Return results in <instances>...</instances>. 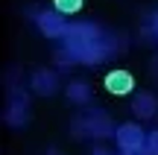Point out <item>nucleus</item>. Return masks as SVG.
Returning <instances> with one entry per match:
<instances>
[{
	"label": "nucleus",
	"mask_w": 158,
	"mask_h": 155,
	"mask_svg": "<svg viewBox=\"0 0 158 155\" xmlns=\"http://www.w3.org/2000/svg\"><path fill=\"white\" fill-rule=\"evenodd\" d=\"M117 144H120V152L123 149H135V146H143L147 141H143V132L135 126V123H129V126H120L117 129Z\"/></svg>",
	"instance_id": "7ed1b4c3"
},
{
	"label": "nucleus",
	"mask_w": 158,
	"mask_h": 155,
	"mask_svg": "<svg viewBox=\"0 0 158 155\" xmlns=\"http://www.w3.org/2000/svg\"><path fill=\"white\" fill-rule=\"evenodd\" d=\"M123 155H149V149L143 144V146H135V149H123Z\"/></svg>",
	"instance_id": "1a4fd4ad"
},
{
	"label": "nucleus",
	"mask_w": 158,
	"mask_h": 155,
	"mask_svg": "<svg viewBox=\"0 0 158 155\" xmlns=\"http://www.w3.org/2000/svg\"><path fill=\"white\" fill-rule=\"evenodd\" d=\"M35 88H38V91H41V88H44V91H53V76H35Z\"/></svg>",
	"instance_id": "423d86ee"
},
{
	"label": "nucleus",
	"mask_w": 158,
	"mask_h": 155,
	"mask_svg": "<svg viewBox=\"0 0 158 155\" xmlns=\"http://www.w3.org/2000/svg\"><path fill=\"white\" fill-rule=\"evenodd\" d=\"M38 27L41 32L47 35V38H62V35H68V23L62 21V12H44V15L38 18Z\"/></svg>",
	"instance_id": "f03ea898"
},
{
	"label": "nucleus",
	"mask_w": 158,
	"mask_h": 155,
	"mask_svg": "<svg viewBox=\"0 0 158 155\" xmlns=\"http://www.w3.org/2000/svg\"><path fill=\"white\" fill-rule=\"evenodd\" d=\"M106 88L114 94V97H123V94H132L135 91V76L129 70H111L106 76Z\"/></svg>",
	"instance_id": "f257e3e1"
},
{
	"label": "nucleus",
	"mask_w": 158,
	"mask_h": 155,
	"mask_svg": "<svg viewBox=\"0 0 158 155\" xmlns=\"http://www.w3.org/2000/svg\"><path fill=\"white\" fill-rule=\"evenodd\" d=\"M97 155H106V152H97Z\"/></svg>",
	"instance_id": "9d476101"
},
{
	"label": "nucleus",
	"mask_w": 158,
	"mask_h": 155,
	"mask_svg": "<svg viewBox=\"0 0 158 155\" xmlns=\"http://www.w3.org/2000/svg\"><path fill=\"white\" fill-rule=\"evenodd\" d=\"M53 3H56V12H62V15H73L82 9V0H53Z\"/></svg>",
	"instance_id": "39448f33"
},
{
	"label": "nucleus",
	"mask_w": 158,
	"mask_h": 155,
	"mask_svg": "<svg viewBox=\"0 0 158 155\" xmlns=\"http://www.w3.org/2000/svg\"><path fill=\"white\" fill-rule=\"evenodd\" d=\"M70 97L73 100H85L88 94H85V85H70Z\"/></svg>",
	"instance_id": "6e6552de"
},
{
	"label": "nucleus",
	"mask_w": 158,
	"mask_h": 155,
	"mask_svg": "<svg viewBox=\"0 0 158 155\" xmlns=\"http://www.w3.org/2000/svg\"><path fill=\"white\" fill-rule=\"evenodd\" d=\"M147 149H149V155H158V132H152V135H149Z\"/></svg>",
	"instance_id": "0eeeda50"
},
{
	"label": "nucleus",
	"mask_w": 158,
	"mask_h": 155,
	"mask_svg": "<svg viewBox=\"0 0 158 155\" xmlns=\"http://www.w3.org/2000/svg\"><path fill=\"white\" fill-rule=\"evenodd\" d=\"M155 111V100L149 97V94H141V97L135 100V114L138 117H152Z\"/></svg>",
	"instance_id": "20e7f679"
}]
</instances>
